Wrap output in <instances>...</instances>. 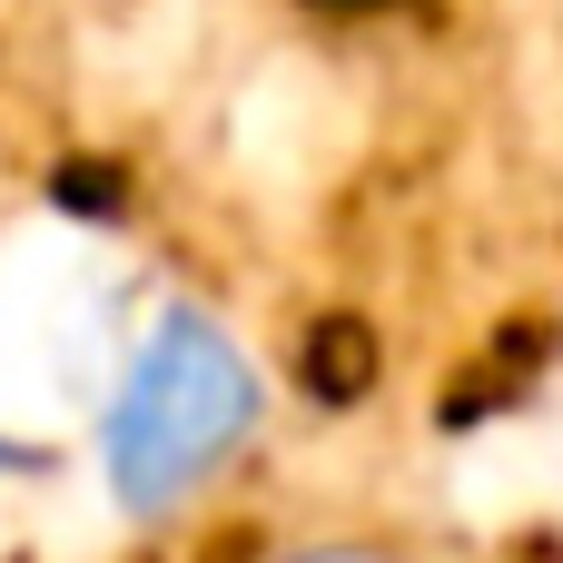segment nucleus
<instances>
[{
	"mask_svg": "<svg viewBox=\"0 0 563 563\" xmlns=\"http://www.w3.org/2000/svg\"><path fill=\"white\" fill-rule=\"evenodd\" d=\"M247 426H257V366L198 307H168V317H148V336L109 376L99 445H109V475L129 505H178L198 475L228 465V445Z\"/></svg>",
	"mask_w": 563,
	"mask_h": 563,
	"instance_id": "1",
	"label": "nucleus"
},
{
	"mask_svg": "<svg viewBox=\"0 0 563 563\" xmlns=\"http://www.w3.org/2000/svg\"><path fill=\"white\" fill-rule=\"evenodd\" d=\"M267 563H406V554H386V544H287Z\"/></svg>",
	"mask_w": 563,
	"mask_h": 563,
	"instance_id": "2",
	"label": "nucleus"
}]
</instances>
